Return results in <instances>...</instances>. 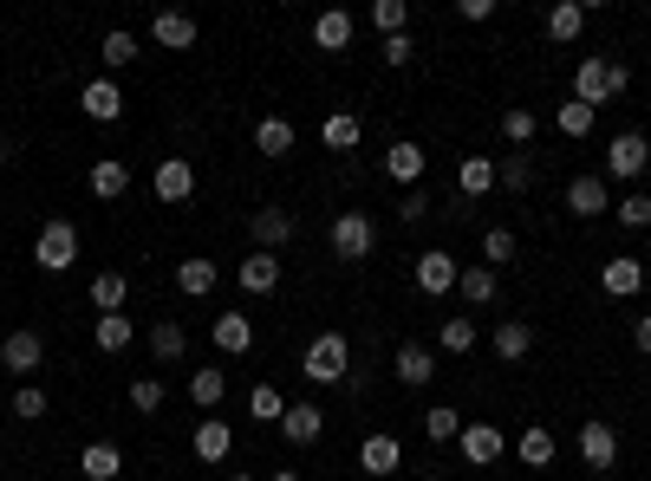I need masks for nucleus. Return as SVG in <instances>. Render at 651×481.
I'll return each mask as SVG.
<instances>
[{"label": "nucleus", "instance_id": "nucleus-1", "mask_svg": "<svg viewBox=\"0 0 651 481\" xmlns=\"http://www.w3.org/2000/svg\"><path fill=\"white\" fill-rule=\"evenodd\" d=\"M300 371H306V384H346V371H352L346 332H320V339L300 352Z\"/></svg>", "mask_w": 651, "mask_h": 481}, {"label": "nucleus", "instance_id": "nucleus-2", "mask_svg": "<svg viewBox=\"0 0 651 481\" xmlns=\"http://www.w3.org/2000/svg\"><path fill=\"white\" fill-rule=\"evenodd\" d=\"M33 267H46V274H72V267H78V228H72V221H46L39 241H33Z\"/></svg>", "mask_w": 651, "mask_h": 481}, {"label": "nucleus", "instance_id": "nucleus-3", "mask_svg": "<svg viewBox=\"0 0 651 481\" xmlns=\"http://www.w3.org/2000/svg\"><path fill=\"white\" fill-rule=\"evenodd\" d=\"M574 98H580L587 111H600V104H613V59H600V52H587V59L574 65Z\"/></svg>", "mask_w": 651, "mask_h": 481}, {"label": "nucleus", "instance_id": "nucleus-4", "mask_svg": "<svg viewBox=\"0 0 651 481\" xmlns=\"http://www.w3.org/2000/svg\"><path fill=\"white\" fill-rule=\"evenodd\" d=\"M574 450H580L587 469H613V463H619V430H613L606 417H587L580 436H574Z\"/></svg>", "mask_w": 651, "mask_h": 481}, {"label": "nucleus", "instance_id": "nucleus-5", "mask_svg": "<svg viewBox=\"0 0 651 481\" xmlns=\"http://www.w3.org/2000/svg\"><path fill=\"white\" fill-rule=\"evenodd\" d=\"M651 169V137L646 130H626V137H613V150H606V176H626V182H639Z\"/></svg>", "mask_w": 651, "mask_h": 481}, {"label": "nucleus", "instance_id": "nucleus-6", "mask_svg": "<svg viewBox=\"0 0 651 481\" xmlns=\"http://www.w3.org/2000/svg\"><path fill=\"white\" fill-rule=\"evenodd\" d=\"M456 254H443V248H430V254H417V267H411V280H417V293H430V300H443V293H456Z\"/></svg>", "mask_w": 651, "mask_h": 481}, {"label": "nucleus", "instance_id": "nucleus-7", "mask_svg": "<svg viewBox=\"0 0 651 481\" xmlns=\"http://www.w3.org/2000/svg\"><path fill=\"white\" fill-rule=\"evenodd\" d=\"M0 365H7L13 378H33V371L46 365V339H39L33 326H20V332H7V339H0Z\"/></svg>", "mask_w": 651, "mask_h": 481}, {"label": "nucleus", "instance_id": "nucleus-8", "mask_svg": "<svg viewBox=\"0 0 651 481\" xmlns=\"http://www.w3.org/2000/svg\"><path fill=\"white\" fill-rule=\"evenodd\" d=\"M456 450H463V463H470V469H489V463H502V456H509V436H502L496 423H463Z\"/></svg>", "mask_w": 651, "mask_h": 481}, {"label": "nucleus", "instance_id": "nucleus-9", "mask_svg": "<svg viewBox=\"0 0 651 481\" xmlns=\"http://www.w3.org/2000/svg\"><path fill=\"white\" fill-rule=\"evenodd\" d=\"M150 189H157V202H170V208L189 202V195H196V163H189V156H163L157 176H150Z\"/></svg>", "mask_w": 651, "mask_h": 481}, {"label": "nucleus", "instance_id": "nucleus-10", "mask_svg": "<svg viewBox=\"0 0 651 481\" xmlns=\"http://www.w3.org/2000/svg\"><path fill=\"white\" fill-rule=\"evenodd\" d=\"M333 254H339V261H372V221H365L359 208H346V215L333 221Z\"/></svg>", "mask_w": 651, "mask_h": 481}, {"label": "nucleus", "instance_id": "nucleus-11", "mask_svg": "<svg viewBox=\"0 0 651 481\" xmlns=\"http://www.w3.org/2000/svg\"><path fill=\"white\" fill-rule=\"evenodd\" d=\"M189 450H196V463L222 469V463L235 456V430H228L222 417H202V423H196V436H189Z\"/></svg>", "mask_w": 651, "mask_h": 481}, {"label": "nucleus", "instance_id": "nucleus-12", "mask_svg": "<svg viewBox=\"0 0 651 481\" xmlns=\"http://www.w3.org/2000/svg\"><path fill=\"white\" fill-rule=\"evenodd\" d=\"M424 169H430V156H424V143H411V137H398V143L385 150V176H391V182H404V189H417V182H424Z\"/></svg>", "mask_w": 651, "mask_h": 481}, {"label": "nucleus", "instance_id": "nucleus-13", "mask_svg": "<svg viewBox=\"0 0 651 481\" xmlns=\"http://www.w3.org/2000/svg\"><path fill=\"white\" fill-rule=\"evenodd\" d=\"M78 104H85L91 124H117V117H124V91H117V78H91V85L78 91Z\"/></svg>", "mask_w": 651, "mask_h": 481}, {"label": "nucleus", "instance_id": "nucleus-14", "mask_svg": "<svg viewBox=\"0 0 651 481\" xmlns=\"http://www.w3.org/2000/svg\"><path fill=\"white\" fill-rule=\"evenodd\" d=\"M248 235H254V248H261V254H280V248L293 241V215H287V208H254Z\"/></svg>", "mask_w": 651, "mask_h": 481}, {"label": "nucleus", "instance_id": "nucleus-15", "mask_svg": "<svg viewBox=\"0 0 651 481\" xmlns=\"http://www.w3.org/2000/svg\"><path fill=\"white\" fill-rule=\"evenodd\" d=\"M320 430H326V410H320V404H287L280 436H287L293 450H313V443H320Z\"/></svg>", "mask_w": 651, "mask_h": 481}, {"label": "nucleus", "instance_id": "nucleus-16", "mask_svg": "<svg viewBox=\"0 0 651 481\" xmlns=\"http://www.w3.org/2000/svg\"><path fill=\"white\" fill-rule=\"evenodd\" d=\"M567 208H574L580 221L606 215V208H613V195H606V176H574V182H567Z\"/></svg>", "mask_w": 651, "mask_h": 481}, {"label": "nucleus", "instance_id": "nucleus-17", "mask_svg": "<svg viewBox=\"0 0 651 481\" xmlns=\"http://www.w3.org/2000/svg\"><path fill=\"white\" fill-rule=\"evenodd\" d=\"M215 352H222V358L254 352V319H248V313H215Z\"/></svg>", "mask_w": 651, "mask_h": 481}, {"label": "nucleus", "instance_id": "nucleus-18", "mask_svg": "<svg viewBox=\"0 0 651 481\" xmlns=\"http://www.w3.org/2000/svg\"><path fill=\"white\" fill-rule=\"evenodd\" d=\"M391 371H398V384H411V391H424L430 378H437V358H430V345H398V358H391Z\"/></svg>", "mask_w": 651, "mask_h": 481}, {"label": "nucleus", "instance_id": "nucleus-19", "mask_svg": "<svg viewBox=\"0 0 651 481\" xmlns=\"http://www.w3.org/2000/svg\"><path fill=\"white\" fill-rule=\"evenodd\" d=\"M359 469H365V476H398V469H404V450H398V436H365V443H359Z\"/></svg>", "mask_w": 651, "mask_h": 481}, {"label": "nucleus", "instance_id": "nucleus-20", "mask_svg": "<svg viewBox=\"0 0 651 481\" xmlns=\"http://www.w3.org/2000/svg\"><path fill=\"white\" fill-rule=\"evenodd\" d=\"M150 39H157L163 52H189V46H196V20H189V13H170V7H163V13L150 20Z\"/></svg>", "mask_w": 651, "mask_h": 481}, {"label": "nucleus", "instance_id": "nucleus-21", "mask_svg": "<svg viewBox=\"0 0 651 481\" xmlns=\"http://www.w3.org/2000/svg\"><path fill=\"white\" fill-rule=\"evenodd\" d=\"M130 339H137V326H130V313H104V319L91 326V345H98L104 358H124V352H130Z\"/></svg>", "mask_w": 651, "mask_h": 481}, {"label": "nucleus", "instance_id": "nucleus-22", "mask_svg": "<svg viewBox=\"0 0 651 481\" xmlns=\"http://www.w3.org/2000/svg\"><path fill=\"white\" fill-rule=\"evenodd\" d=\"M528 352H535V326H528V319H502V326H496V358H502V365H522Z\"/></svg>", "mask_w": 651, "mask_h": 481}, {"label": "nucleus", "instance_id": "nucleus-23", "mask_svg": "<svg viewBox=\"0 0 651 481\" xmlns=\"http://www.w3.org/2000/svg\"><path fill=\"white\" fill-rule=\"evenodd\" d=\"M313 46H320V52H346V46H352V13L326 7V13L313 20Z\"/></svg>", "mask_w": 651, "mask_h": 481}, {"label": "nucleus", "instance_id": "nucleus-24", "mask_svg": "<svg viewBox=\"0 0 651 481\" xmlns=\"http://www.w3.org/2000/svg\"><path fill=\"white\" fill-rule=\"evenodd\" d=\"M489 189H496V156H463V163H456V195L476 202V195H489Z\"/></svg>", "mask_w": 651, "mask_h": 481}, {"label": "nucleus", "instance_id": "nucleus-25", "mask_svg": "<svg viewBox=\"0 0 651 481\" xmlns=\"http://www.w3.org/2000/svg\"><path fill=\"white\" fill-rule=\"evenodd\" d=\"M600 287H606L613 300H633V293L646 287V261H606V267H600Z\"/></svg>", "mask_w": 651, "mask_h": 481}, {"label": "nucleus", "instance_id": "nucleus-26", "mask_svg": "<svg viewBox=\"0 0 651 481\" xmlns=\"http://www.w3.org/2000/svg\"><path fill=\"white\" fill-rule=\"evenodd\" d=\"M124 300H130V280H124L117 267L91 274V306H98V319H104V313H124Z\"/></svg>", "mask_w": 651, "mask_h": 481}, {"label": "nucleus", "instance_id": "nucleus-27", "mask_svg": "<svg viewBox=\"0 0 651 481\" xmlns=\"http://www.w3.org/2000/svg\"><path fill=\"white\" fill-rule=\"evenodd\" d=\"M78 476H85V481H117V476H124V456H117L111 443H85V456H78Z\"/></svg>", "mask_w": 651, "mask_h": 481}, {"label": "nucleus", "instance_id": "nucleus-28", "mask_svg": "<svg viewBox=\"0 0 651 481\" xmlns=\"http://www.w3.org/2000/svg\"><path fill=\"white\" fill-rule=\"evenodd\" d=\"M124 189H130V169H124L117 156H98V163H91V195H98V202H117Z\"/></svg>", "mask_w": 651, "mask_h": 481}, {"label": "nucleus", "instance_id": "nucleus-29", "mask_svg": "<svg viewBox=\"0 0 651 481\" xmlns=\"http://www.w3.org/2000/svg\"><path fill=\"white\" fill-rule=\"evenodd\" d=\"M274 287H280V261L254 248V254L241 261V293H274Z\"/></svg>", "mask_w": 651, "mask_h": 481}, {"label": "nucleus", "instance_id": "nucleus-30", "mask_svg": "<svg viewBox=\"0 0 651 481\" xmlns=\"http://www.w3.org/2000/svg\"><path fill=\"white\" fill-rule=\"evenodd\" d=\"M456 293H463L470 306H496L502 280H496V267H463V274H456Z\"/></svg>", "mask_w": 651, "mask_h": 481}, {"label": "nucleus", "instance_id": "nucleus-31", "mask_svg": "<svg viewBox=\"0 0 651 481\" xmlns=\"http://www.w3.org/2000/svg\"><path fill=\"white\" fill-rule=\"evenodd\" d=\"M215 280H222V267H215V261H176V287H183L189 300L215 293Z\"/></svg>", "mask_w": 651, "mask_h": 481}, {"label": "nucleus", "instance_id": "nucleus-32", "mask_svg": "<svg viewBox=\"0 0 651 481\" xmlns=\"http://www.w3.org/2000/svg\"><path fill=\"white\" fill-rule=\"evenodd\" d=\"M183 352H189V332H183L176 319H157V326H150V358H163V365H176Z\"/></svg>", "mask_w": 651, "mask_h": 481}, {"label": "nucleus", "instance_id": "nucleus-33", "mask_svg": "<svg viewBox=\"0 0 651 481\" xmlns=\"http://www.w3.org/2000/svg\"><path fill=\"white\" fill-rule=\"evenodd\" d=\"M189 397H196V410H215V404L228 397V371H222V365H202V371L189 378Z\"/></svg>", "mask_w": 651, "mask_h": 481}, {"label": "nucleus", "instance_id": "nucleus-34", "mask_svg": "<svg viewBox=\"0 0 651 481\" xmlns=\"http://www.w3.org/2000/svg\"><path fill=\"white\" fill-rule=\"evenodd\" d=\"M254 150H261V156H287V150H293V124H287V117H261V124H254Z\"/></svg>", "mask_w": 651, "mask_h": 481}, {"label": "nucleus", "instance_id": "nucleus-35", "mask_svg": "<svg viewBox=\"0 0 651 481\" xmlns=\"http://www.w3.org/2000/svg\"><path fill=\"white\" fill-rule=\"evenodd\" d=\"M320 137H326V150H359V137H365V124H359L352 111H333V117L320 124Z\"/></svg>", "mask_w": 651, "mask_h": 481}, {"label": "nucleus", "instance_id": "nucleus-36", "mask_svg": "<svg viewBox=\"0 0 651 481\" xmlns=\"http://www.w3.org/2000/svg\"><path fill=\"white\" fill-rule=\"evenodd\" d=\"M515 456H522L528 469H548V463H554V430L528 423V430H522V443H515Z\"/></svg>", "mask_w": 651, "mask_h": 481}, {"label": "nucleus", "instance_id": "nucleus-37", "mask_svg": "<svg viewBox=\"0 0 651 481\" xmlns=\"http://www.w3.org/2000/svg\"><path fill=\"white\" fill-rule=\"evenodd\" d=\"M528 182H535V156H528V150H522V156H509V163H496V189L528 195Z\"/></svg>", "mask_w": 651, "mask_h": 481}, {"label": "nucleus", "instance_id": "nucleus-38", "mask_svg": "<svg viewBox=\"0 0 651 481\" xmlns=\"http://www.w3.org/2000/svg\"><path fill=\"white\" fill-rule=\"evenodd\" d=\"M580 26H587V7H580V0H561V7L548 13V39H580Z\"/></svg>", "mask_w": 651, "mask_h": 481}, {"label": "nucleus", "instance_id": "nucleus-39", "mask_svg": "<svg viewBox=\"0 0 651 481\" xmlns=\"http://www.w3.org/2000/svg\"><path fill=\"white\" fill-rule=\"evenodd\" d=\"M372 26L391 39V33H411V7L404 0H372Z\"/></svg>", "mask_w": 651, "mask_h": 481}, {"label": "nucleus", "instance_id": "nucleus-40", "mask_svg": "<svg viewBox=\"0 0 651 481\" xmlns=\"http://www.w3.org/2000/svg\"><path fill=\"white\" fill-rule=\"evenodd\" d=\"M593 117H600V111H587L580 98H567V104L554 111V124H561V137H587V130H593Z\"/></svg>", "mask_w": 651, "mask_h": 481}, {"label": "nucleus", "instance_id": "nucleus-41", "mask_svg": "<svg viewBox=\"0 0 651 481\" xmlns=\"http://www.w3.org/2000/svg\"><path fill=\"white\" fill-rule=\"evenodd\" d=\"M535 130H541V124H535V111H522V104H515V111H502V137H509L515 150H528V143H535Z\"/></svg>", "mask_w": 651, "mask_h": 481}, {"label": "nucleus", "instance_id": "nucleus-42", "mask_svg": "<svg viewBox=\"0 0 651 481\" xmlns=\"http://www.w3.org/2000/svg\"><path fill=\"white\" fill-rule=\"evenodd\" d=\"M248 410H254L261 423H280V417H287V397H280L274 384H254V391H248Z\"/></svg>", "mask_w": 651, "mask_h": 481}, {"label": "nucleus", "instance_id": "nucleus-43", "mask_svg": "<svg viewBox=\"0 0 651 481\" xmlns=\"http://www.w3.org/2000/svg\"><path fill=\"white\" fill-rule=\"evenodd\" d=\"M424 430H430V443H456V436H463V410H450V404H437V410L424 417Z\"/></svg>", "mask_w": 651, "mask_h": 481}, {"label": "nucleus", "instance_id": "nucleus-44", "mask_svg": "<svg viewBox=\"0 0 651 481\" xmlns=\"http://www.w3.org/2000/svg\"><path fill=\"white\" fill-rule=\"evenodd\" d=\"M613 215H619L626 228H651V195H646V189H633V195H619V202H613Z\"/></svg>", "mask_w": 651, "mask_h": 481}, {"label": "nucleus", "instance_id": "nucleus-45", "mask_svg": "<svg viewBox=\"0 0 651 481\" xmlns=\"http://www.w3.org/2000/svg\"><path fill=\"white\" fill-rule=\"evenodd\" d=\"M98 59H104L111 72H124V65L137 59V39H130V33H104V46H98Z\"/></svg>", "mask_w": 651, "mask_h": 481}, {"label": "nucleus", "instance_id": "nucleus-46", "mask_svg": "<svg viewBox=\"0 0 651 481\" xmlns=\"http://www.w3.org/2000/svg\"><path fill=\"white\" fill-rule=\"evenodd\" d=\"M443 352H476V319H470V313L443 319Z\"/></svg>", "mask_w": 651, "mask_h": 481}, {"label": "nucleus", "instance_id": "nucleus-47", "mask_svg": "<svg viewBox=\"0 0 651 481\" xmlns=\"http://www.w3.org/2000/svg\"><path fill=\"white\" fill-rule=\"evenodd\" d=\"M483 261H489V267L515 261V235H509V228H489V235H483Z\"/></svg>", "mask_w": 651, "mask_h": 481}, {"label": "nucleus", "instance_id": "nucleus-48", "mask_svg": "<svg viewBox=\"0 0 651 481\" xmlns=\"http://www.w3.org/2000/svg\"><path fill=\"white\" fill-rule=\"evenodd\" d=\"M130 410L157 417V410H163V384H157V378H137V384H130Z\"/></svg>", "mask_w": 651, "mask_h": 481}, {"label": "nucleus", "instance_id": "nucleus-49", "mask_svg": "<svg viewBox=\"0 0 651 481\" xmlns=\"http://www.w3.org/2000/svg\"><path fill=\"white\" fill-rule=\"evenodd\" d=\"M13 417H20V423H39V417H46V391L20 384V391H13Z\"/></svg>", "mask_w": 651, "mask_h": 481}, {"label": "nucleus", "instance_id": "nucleus-50", "mask_svg": "<svg viewBox=\"0 0 651 481\" xmlns=\"http://www.w3.org/2000/svg\"><path fill=\"white\" fill-rule=\"evenodd\" d=\"M411 59H417V39H411V33H391V39H385V65H411Z\"/></svg>", "mask_w": 651, "mask_h": 481}, {"label": "nucleus", "instance_id": "nucleus-51", "mask_svg": "<svg viewBox=\"0 0 651 481\" xmlns=\"http://www.w3.org/2000/svg\"><path fill=\"white\" fill-rule=\"evenodd\" d=\"M430 215V195L424 189H404V202H398V221H424Z\"/></svg>", "mask_w": 651, "mask_h": 481}, {"label": "nucleus", "instance_id": "nucleus-52", "mask_svg": "<svg viewBox=\"0 0 651 481\" xmlns=\"http://www.w3.org/2000/svg\"><path fill=\"white\" fill-rule=\"evenodd\" d=\"M456 13H463V20H470V26H483V20H496V0H463V7H456Z\"/></svg>", "mask_w": 651, "mask_h": 481}, {"label": "nucleus", "instance_id": "nucleus-53", "mask_svg": "<svg viewBox=\"0 0 651 481\" xmlns=\"http://www.w3.org/2000/svg\"><path fill=\"white\" fill-rule=\"evenodd\" d=\"M633 339H639V352H651V313H639V326H633Z\"/></svg>", "mask_w": 651, "mask_h": 481}, {"label": "nucleus", "instance_id": "nucleus-54", "mask_svg": "<svg viewBox=\"0 0 651 481\" xmlns=\"http://www.w3.org/2000/svg\"><path fill=\"white\" fill-rule=\"evenodd\" d=\"M267 481H300V476H293V469H274V476H267Z\"/></svg>", "mask_w": 651, "mask_h": 481}, {"label": "nucleus", "instance_id": "nucleus-55", "mask_svg": "<svg viewBox=\"0 0 651 481\" xmlns=\"http://www.w3.org/2000/svg\"><path fill=\"white\" fill-rule=\"evenodd\" d=\"M228 481H254V476H241V469H235V476H228Z\"/></svg>", "mask_w": 651, "mask_h": 481}, {"label": "nucleus", "instance_id": "nucleus-56", "mask_svg": "<svg viewBox=\"0 0 651 481\" xmlns=\"http://www.w3.org/2000/svg\"><path fill=\"white\" fill-rule=\"evenodd\" d=\"M0 163H7V143H0Z\"/></svg>", "mask_w": 651, "mask_h": 481}, {"label": "nucleus", "instance_id": "nucleus-57", "mask_svg": "<svg viewBox=\"0 0 651 481\" xmlns=\"http://www.w3.org/2000/svg\"><path fill=\"white\" fill-rule=\"evenodd\" d=\"M0 208H7V202H0Z\"/></svg>", "mask_w": 651, "mask_h": 481}, {"label": "nucleus", "instance_id": "nucleus-58", "mask_svg": "<svg viewBox=\"0 0 651 481\" xmlns=\"http://www.w3.org/2000/svg\"><path fill=\"white\" fill-rule=\"evenodd\" d=\"M0 450H7V443H0Z\"/></svg>", "mask_w": 651, "mask_h": 481}, {"label": "nucleus", "instance_id": "nucleus-59", "mask_svg": "<svg viewBox=\"0 0 651 481\" xmlns=\"http://www.w3.org/2000/svg\"><path fill=\"white\" fill-rule=\"evenodd\" d=\"M646 59H651V52H646Z\"/></svg>", "mask_w": 651, "mask_h": 481}]
</instances>
